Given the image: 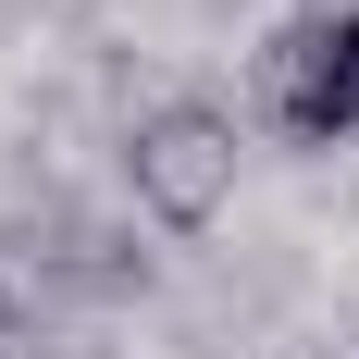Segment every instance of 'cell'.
<instances>
[{
    "mask_svg": "<svg viewBox=\"0 0 359 359\" xmlns=\"http://www.w3.org/2000/svg\"><path fill=\"white\" fill-rule=\"evenodd\" d=\"M260 124L285 149H347L359 137V0H310L260 50Z\"/></svg>",
    "mask_w": 359,
    "mask_h": 359,
    "instance_id": "cell-2",
    "label": "cell"
},
{
    "mask_svg": "<svg viewBox=\"0 0 359 359\" xmlns=\"http://www.w3.org/2000/svg\"><path fill=\"white\" fill-rule=\"evenodd\" d=\"M111 174H124L137 223L211 236V223L236 211V174H248V124L223 100H149L137 124H124V149H111Z\"/></svg>",
    "mask_w": 359,
    "mask_h": 359,
    "instance_id": "cell-1",
    "label": "cell"
},
{
    "mask_svg": "<svg viewBox=\"0 0 359 359\" xmlns=\"http://www.w3.org/2000/svg\"><path fill=\"white\" fill-rule=\"evenodd\" d=\"M13 334H25V297H13V260H0V359H13Z\"/></svg>",
    "mask_w": 359,
    "mask_h": 359,
    "instance_id": "cell-3",
    "label": "cell"
}]
</instances>
